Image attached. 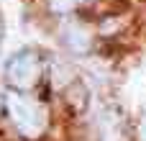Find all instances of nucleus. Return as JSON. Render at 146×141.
Returning <instances> with one entry per match:
<instances>
[{"mask_svg": "<svg viewBox=\"0 0 146 141\" xmlns=\"http://www.w3.org/2000/svg\"><path fill=\"white\" fill-rule=\"evenodd\" d=\"M5 108L8 116L13 121V126L26 136V139H38V134H44L46 128V108L26 95L18 92H8L5 95Z\"/></svg>", "mask_w": 146, "mask_h": 141, "instance_id": "1", "label": "nucleus"}, {"mask_svg": "<svg viewBox=\"0 0 146 141\" xmlns=\"http://www.w3.org/2000/svg\"><path fill=\"white\" fill-rule=\"evenodd\" d=\"M36 74H38V64L31 51H21L8 62V82L18 90L31 87L36 82Z\"/></svg>", "mask_w": 146, "mask_h": 141, "instance_id": "2", "label": "nucleus"}, {"mask_svg": "<svg viewBox=\"0 0 146 141\" xmlns=\"http://www.w3.org/2000/svg\"><path fill=\"white\" fill-rule=\"evenodd\" d=\"M64 41H67L69 49L77 51V54H85V51L90 49V33H87L85 28H80V26H67V28H64Z\"/></svg>", "mask_w": 146, "mask_h": 141, "instance_id": "3", "label": "nucleus"}, {"mask_svg": "<svg viewBox=\"0 0 146 141\" xmlns=\"http://www.w3.org/2000/svg\"><path fill=\"white\" fill-rule=\"evenodd\" d=\"M100 126H103L105 141H118V136H121V121H118L113 113H105V116L100 118Z\"/></svg>", "mask_w": 146, "mask_h": 141, "instance_id": "4", "label": "nucleus"}, {"mask_svg": "<svg viewBox=\"0 0 146 141\" xmlns=\"http://www.w3.org/2000/svg\"><path fill=\"white\" fill-rule=\"evenodd\" d=\"M80 3H87V0H49V5H51L54 13H67V10L77 8Z\"/></svg>", "mask_w": 146, "mask_h": 141, "instance_id": "5", "label": "nucleus"}, {"mask_svg": "<svg viewBox=\"0 0 146 141\" xmlns=\"http://www.w3.org/2000/svg\"><path fill=\"white\" fill-rule=\"evenodd\" d=\"M139 136H141V141H146V110L141 116V123H139Z\"/></svg>", "mask_w": 146, "mask_h": 141, "instance_id": "6", "label": "nucleus"}]
</instances>
